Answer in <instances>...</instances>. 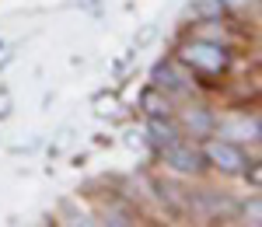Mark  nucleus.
<instances>
[{
    "instance_id": "1",
    "label": "nucleus",
    "mask_w": 262,
    "mask_h": 227,
    "mask_svg": "<svg viewBox=\"0 0 262 227\" xmlns=\"http://www.w3.org/2000/svg\"><path fill=\"white\" fill-rule=\"evenodd\" d=\"M182 63H189L192 70H203V74H224L231 66V53L217 42L192 39L182 46Z\"/></svg>"
},
{
    "instance_id": "2",
    "label": "nucleus",
    "mask_w": 262,
    "mask_h": 227,
    "mask_svg": "<svg viewBox=\"0 0 262 227\" xmlns=\"http://www.w3.org/2000/svg\"><path fill=\"white\" fill-rule=\"evenodd\" d=\"M203 157H206V165L221 168L224 175H242V168L248 165L245 154L234 144H227V140H210V144L203 147Z\"/></svg>"
},
{
    "instance_id": "3",
    "label": "nucleus",
    "mask_w": 262,
    "mask_h": 227,
    "mask_svg": "<svg viewBox=\"0 0 262 227\" xmlns=\"http://www.w3.org/2000/svg\"><path fill=\"white\" fill-rule=\"evenodd\" d=\"M164 161L175 168V171H200L203 165H206V157H203V150H196V147H185V144H175L164 147Z\"/></svg>"
},
{
    "instance_id": "4",
    "label": "nucleus",
    "mask_w": 262,
    "mask_h": 227,
    "mask_svg": "<svg viewBox=\"0 0 262 227\" xmlns=\"http://www.w3.org/2000/svg\"><path fill=\"white\" fill-rule=\"evenodd\" d=\"M147 140L158 147V150H164V147H171L179 140V129L168 123L164 116H150V123H147Z\"/></svg>"
},
{
    "instance_id": "5",
    "label": "nucleus",
    "mask_w": 262,
    "mask_h": 227,
    "mask_svg": "<svg viewBox=\"0 0 262 227\" xmlns=\"http://www.w3.org/2000/svg\"><path fill=\"white\" fill-rule=\"evenodd\" d=\"M150 77H154V87H158V91H171V95L185 91V84H182V77L175 74V66H171V63H158Z\"/></svg>"
},
{
    "instance_id": "6",
    "label": "nucleus",
    "mask_w": 262,
    "mask_h": 227,
    "mask_svg": "<svg viewBox=\"0 0 262 227\" xmlns=\"http://www.w3.org/2000/svg\"><path fill=\"white\" fill-rule=\"evenodd\" d=\"M140 105H143L147 116H164V119L171 116V102H168V95H161L158 87H147L140 95Z\"/></svg>"
},
{
    "instance_id": "7",
    "label": "nucleus",
    "mask_w": 262,
    "mask_h": 227,
    "mask_svg": "<svg viewBox=\"0 0 262 227\" xmlns=\"http://www.w3.org/2000/svg\"><path fill=\"white\" fill-rule=\"evenodd\" d=\"M224 11H227L224 0H192V4H189V14L200 18V21H217Z\"/></svg>"
},
{
    "instance_id": "8",
    "label": "nucleus",
    "mask_w": 262,
    "mask_h": 227,
    "mask_svg": "<svg viewBox=\"0 0 262 227\" xmlns=\"http://www.w3.org/2000/svg\"><path fill=\"white\" fill-rule=\"evenodd\" d=\"M189 129H210V116H203V112H189Z\"/></svg>"
},
{
    "instance_id": "9",
    "label": "nucleus",
    "mask_w": 262,
    "mask_h": 227,
    "mask_svg": "<svg viewBox=\"0 0 262 227\" xmlns=\"http://www.w3.org/2000/svg\"><path fill=\"white\" fill-rule=\"evenodd\" d=\"M7 116H11V95L0 87V119H7Z\"/></svg>"
},
{
    "instance_id": "10",
    "label": "nucleus",
    "mask_w": 262,
    "mask_h": 227,
    "mask_svg": "<svg viewBox=\"0 0 262 227\" xmlns=\"http://www.w3.org/2000/svg\"><path fill=\"white\" fill-rule=\"evenodd\" d=\"M242 171H245V175H248V182H252V186H259V178H262V175H259V165H252V168L245 165Z\"/></svg>"
},
{
    "instance_id": "11",
    "label": "nucleus",
    "mask_w": 262,
    "mask_h": 227,
    "mask_svg": "<svg viewBox=\"0 0 262 227\" xmlns=\"http://www.w3.org/2000/svg\"><path fill=\"white\" fill-rule=\"evenodd\" d=\"M224 4H245V0H224Z\"/></svg>"
}]
</instances>
